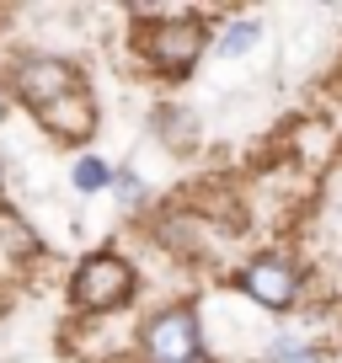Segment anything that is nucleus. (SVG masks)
Here are the masks:
<instances>
[{
	"instance_id": "obj_1",
	"label": "nucleus",
	"mask_w": 342,
	"mask_h": 363,
	"mask_svg": "<svg viewBox=\"0 0 342 363\" xmlns=\"http://www.w3.org/2000/svg\"><path fill=\"white\" fill-rule=\"evenodd\" d=\"M134 43H139V59L150 65V75L182 80L209 54V22L193 16V11H155V22L139 27Z\"/></svg>"
},
{
	"instance_id": "obj_2",
	"label": "nucleus",
	"mask_w": 342,
	"mask_h": 363,
	"mask_svg": "<svg viewBox=\"0 0 342 363\" xmlns=\"http://www.w3.org/2000/svg\"><path fill=\"white\" fill-rule=\"evenodd\" d=\"M134 289H139V272L118 251H92L70 272V305L80 315H113V310H123L134 299Z\"/></svg>"
},
{
	"instance_id": "obj_3",
	"label": "nucleus",
	"mask_w": 342,
	"mask_h": 363,
	"mask_svg": "<svg viewBox=\"0 0 342 363\" xmlns=\"http://www.w3.org/2000/svg\"><path fill=\"white\" fill-rule=\"evenodd\" d=\"M6 91H11L33 118H43L48 107H59V102H70L75 91H86V75H80V65H70V59H59V54H27V59L11 65Z\"/></svg>"
},
{
	"instance_id": "obj_4",
	"label": "nucleus",
	"mask_w": 342,
	"mask_h": 363,
	"mask_svg": "<svg viewBox=\"0 0 342 363\" xmlns=\"http://www.w3.org/2000/svg\"><path fill=\"white\" fill-rule=\"evenodd\" d=\"M139 352H145V363H214L204 347V320H198L193 305L155 310L139 331Z\"/></svg>"
},
{
	"instance_id": "obj_5",
	"label": "nucleus",
	"mask_w": 342,
	"mask_h": 363,
	"mask_svg": "<svg viewBox=\"0 0 342 363\" xmlns=\"http://www.w3.org/2000/svg\"><path fill=\"white\" fill-rule=\"evenodd\" d=\"M299 267L284 257V251H257L246 267L236 272V289L263 310H294L299 305Z\"/></svg>"
},
{
	"instance_id": "obj_6",
	"label": "nucleus",
	"mask_w": 342,
	"mask_h": 363,
	"mask_svg": "<svg viewBox=\"0 0 342 363\" xmlns=\"http://www.w3.org/2000/svg\"><path fill=\"white\" fill-rule=\"evenodd\" d=\"M38 123H43L54 139H65V145H86V139L96 134V102H92V91H75L70 102L48 107Z\"/></svg>"
},
{
	"instance_id": "obj_7",
	"label": "nucleus",
	"mask_w": 342,
	"mask_h": 363,
	"mask_svg": "<svg viewBox=\"0 0 342 363\" xmlns=\"http://www.w3.org/2000/svg\"><path fill=\"white\" fill-rule=\"evenodd\" d=\"M155 134L166 139L171 150H193L198 145V118L182 113V107H160L155 113Z\"/></svg>"
},
{
	"instance_id": "obj_8",
	"label": "nucleus",
	"mask_w": 342,
	"mask_h": 363,
	"mask_svg": "<svg viewBox=\"0 0 342 363\" xmlns=\"http://www.w3.org/2000/svg\"><path fill=\"white\" fill-rule=\"evenodd\" d=\"M257 38H263V27L251 22V16H236V22H225V33L214 38V54L219 59H241L257 48Z\"/></svg>"
},
{
	"instance_id": "obj_9",
	"label": "nucleus",
	"mask_w": 342,
	"mask_h": 363,
	"mask_svg": "<svg viewBox=\"0 0 342 363\" xmlns=\"http://www.w3.org/2000/svg\"><path fill=\"white\" fill-rule=\"evenodd\" d=\"M118 166H107L102 155H80L75 166H70V182H75V193H102V187H113Z\"/></svg>"
},
{
	"instance_id": "obj_10",
	"label": "nucleus",
	"mask_w": 342,
	"mask_h": 363,
	"mask_svg": "<svg viewBox=\"0 0 342 363\" xmlns=\"http://www.w3.org/2000/svg\"><path fill=\"white\" fill-rule=\"evenodd\" d=\"M267 363H321V347H310L299 337H273L267 342Z\"/></svg>"
},
{
	"instance_id": "obj_11",
	"label": "nucleus",
	"mask_w": 342,
	"mask_h": 363,
	"mask_svg": "<svg viewBox=\"0 0 342 363\" xmlns=\"http://www.w3.org/2000/svg\"><path fill=\"white\" fill-rule=\"evenodd\" d=\"M113 187H118V198H123V208H134L139 198H145V182H139V177H134V171H128V166H118Z\"/></svg>"
},
{
	"instance_id": "obj_12",
	"label": "nucleus",
	"mask_w": 342,
	"mask_h": 363,
	"mask_svg": "<svg viewBox=\"0 0 342 363\" xmlns=\"http://www.w3.org/2000/svg\"><path fill=\"white\" fill-rule=\"evenodd\" d=\"M6 118H11V91L0 86V123H6Z\"/></svg>"
},
{
	"instance_id": "obj_13",
	"label": "nucleus",
	"mask_w": 342,
	"mask_h": 363,
	"mask_svg": "<svg viewBox=\"0 0 342 363\" xmlns=\"http://www.w3.org/2000/svg\"><path fill=\"white\" fill-rule=\"evenodd\" d=\"M0 193H6V155H0Z\"/></svg>"
}]
</instances>
